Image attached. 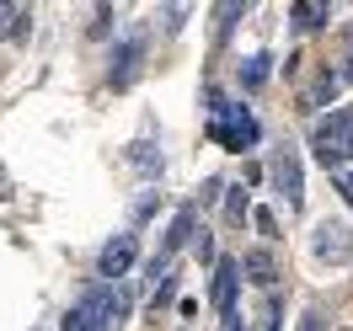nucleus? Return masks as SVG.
I'll list each match as a JSON object with an SVG mask.
<instances>
[{
    "instance_id": "nucleus-1",
    "label": "nucleus",
    "mask_w": 353,
    "mask_h": 331,
    "mask_svg": "<svg viewBox=\"0 0 353 331\" xmlns=\"http://www.w3.org/2000/svg\"><path fill=\"white\" fill-rule=\"evenodd\" d=\"M209 139L220 145V150L241 155L257 145V118L246 112V102H230L220 91H209Z\"/></svg>"
},
{
    "instance_id": "nucleus-2",
    "label": "nucleus",
    "mask_w": 353,
    "mask_h": 331,
    "mask_svg": "<svg viewBox=\"0 0 353 331\" xmlns=\"http://www.w3.org/2000/svg\"><path fill=\"white\" fill-rule=\"evenodd\" d=\"M310 145H316V155H321V166L343 171V166L353 160V107L327 112V118L316 123V134H310Z\"/></svg>"
},
{
    "instance_id": "nucleus-3",
    "label": "nucleus",
    "mask_w": 353,
    "mask_h": 331,
    "mask_svg": "<svg viewBox=\"0 0 353 331\" xmlns=\"http://www.w3.org/2000/svg\"><path fill=\"white\" fill-rule=\"evenodd\" d=\"M310 251H316L327 267H343L353 257V224L348 220H321L310 230Z\"/></svg>"
},
{
    "instance_id": "nucleus-4",
    "label": "nucleus",
    "mask_w": 353,
    "mask_h": 331,
    "mask_svg": "<svg viewBox=\"0 0 353 331\" xmlns=\"http://www.w3.org/2000/svg\"><path fill=\"white\" fill-rule=\"evenodd\" d=\"M193 230H199V203H182V209H176V220H172V230H166V241H161V251H155L150 273H161V278H166V273H172V257L193 241Z\"/></svg>"
},
{
    "instance_id": "nucleus-5",
    "label": "nucleus",
    "mask_w": 353,
    "mask_h": 331,
    "mask_svg": "<svg viewBox=\"0 0 353 331\" xmlns=\"http://www.w3.org/2000/svg\"><path fill=\"white\" fill-rule=\"evenodd\" d=\"M268 171H273V193H279V198H284V209H300V203H305V177H300V155L289 150H273V166H268Z\"/></svg>"
},
{
    "instance_id": "nucleus-6",
    "label": "nucleus",
    "mask_w": 353,
    "mask_h": 331,
    "mask_svg": "<svg viewBox=\"0 0 353 331\" xmlns=\"http://www.w3.org/2000/svg\"><path fill=\"white\" fill-rule=\"evenodd\" d=\"M236 284H241V262L236 257H225V262H214V284H209V299H214V310H220V321L230 331L236 326Z\"/></svg>"
},
{
    "instance_id": "nucleus-7",
    "label": "nucleus",
    "mask_w": 353,
    "mask_h": 331,
    "mask_svg": "<svg viewBox=\"0 0 353 331\" xmlns=\"http://www.w3.org/2000/svg\"><path fill=\"white\" fill-rule=\"evenodd\" d=\"M139 262V241H134V230H123V235H112L108 246H102V257H97V273H102V278H123V273H129V267Z\"/></svg>"
},
{
    "instance_id": "nucleus-8",
    "label": "nucleus",
    "mask_w": 353,
    "mask_h": 331,
    "mask_svg": "<svg viewBox=\"0 0 353 331\" xmlns=\"http://www.w3.org/2000/svg\"><path fill=\"white\" fill-rule=\"evenodd\" d=\"M139 65H145V38L134 32V38H123V43L112 48V70H108V81H112V91H123V86H134L139 81Z\"/></svg>"
},
{
    "instance_id": "nucleus-9",
    "label": "nucleus",
    "mask_w": 353,
    "mask_h": 331,
    "mask_svg": "<svg viewBox=\"0 0 353 331\" xmlns=\"http://www.w3.org/2000/svg\"><path fill=\"white\" fill-rule=\"evenodd\" d=\"M289 17H294V32H316V27H327L332 6H321V0H294Z\"/></svg>"
},
{
    "instance_id": "nucleus-10",
    "label": "nucleus",
    "mask_w": 353,
    "mask_h": 331,
    "mask_svg": "<svg viewBox=\"0 0 353 331\" xmlns=\"http://www.w3.org/2000/svg\"><path fill=\"white\" fill-rule=\"evenodd\" d=\"M59 331H112L97 310H86V305H70L65 310V321H59Z\"/></svg>"
},
{
    "instance_id": "nucleus-11",
    "label": "nucleus",
    "mask_w": 353,
    "mask_h": 331,
    "mask_svg": "<svg viewBox=\"0 0 353 331\" xmlns=\"http://www.w3.org/2000/svg\"><path fill=\"white\" fill-rule=\"evenodd\" d=\"M241 267L252 273V284H257V288H273V278H279V267H273V257H268V251H246Z\"/></svg>"
},
{
    "instance_id": "nucleus-12",
    "label": "nucleus",
    "mask_w": 353,
    "mask_h": 331,
    "mask_svg": "<svg viewBox=\"0 0 353 331\" xmlns=\"http://www.w3.org/2000/svg\"><path fill=\"white\" fill-rule=\"evenodd\" d=\"M268 75H273V54H252V59L241 65V86H246V91H257Z\"/></svg>"
},
{
    "instance_id": "nucleus-13",
    "label": "nucleus",
    "mask_w": 353,
    "mask_h": 331,
    "mask_svg": "<svg viewBox=\"0 0 353 331\" xmlns=\"http://www.w3.org/2000/svg\"><path fill=\"white\" fill-rule=\"evenodd\" d=\"M129 160L145 171V177H161V166H166V160H161V150H150L145 139H134V145H129Z\"/></svg>"
},
{
    "instance_id": "nucleus-14",
    "label": "nucleus",
    "mask_w": 353,
    "mask_h": 331,
    "mask_svg": "<svg viewBox=\"0 0 353 331\" xmlns=\"http://www.w3.org/2000/svg\"><path fill=\"white\" fill-rule=\"evenodd\" d=\"M225 214H230V224H241L246 214H252V203H246V187H230V198H225Z\"/></svg>"
},
{
    "instance_id": "nucleus-15",
    "label": "nucleus",
    "mask_w": 353,
    "mask_h": 331,
    "mask_svg": "<svg viewBox=\"0 0 353 331\" xmlns=\"http://www.w3.org/2000/svg\"><path fill=\"white\" fill-rule=\"evenodd\" d=\"M252 224L263 230V241H279V235H284V230H279V220H273V209H257V214H252Z\"/></svg>"
},
{
    "instance_id": "nucleus-16",
    "label": "nucleus",
    "mask_w": 353,
    "mask_h": 331,
    "mask_svg": "<svg viewBox=\"0 0 353 331\" xmlns=\"http://www.w3.org/2000/svg\"><path fill=\"white\" fill-rule=\"evenodd\" d=\"M172 294H176V273H166V278H161V288L150 294V305H155V310H161V305H172Z\"/></svg>"
},
{
    "instance_id": "nucleus-17",
    "label": "nucleus",
    "mask_w": 353,
    "mask_h": 331,
    "mask_svg": "<svg viewBox=\"0 0 353 331\" xmlns=\"http://www.w3.org/2000/svg\"><path fill=\"white\" fill-rule=\"evenodd\" d=\"M300 331H332V315H327V310H305Z\"/></svg>"
},
{
    "instance_id": "nucleus-18",
    "label": "nucleus",
    "mask_w": 353,
    "mask_h": 331,
    "mask_svg": "<svg viewBox=\"0 0 353 331\" xmlns=\"http://www.w3.org/2000/svg\"><path fill=\"white\" fill-rule=\"evenodd\" d=\"M214 17H220V38H225V32H230V27H236V17H246V6H220V11H214Z\"/></svg>"
},
{
    "instance_id": "nucleus-19",
    "label": "nucleus",
    "mask_w": 353,
    "mask_h": 331,
    "mask_svg": "<svg viewBox=\"0 0 353 331\" xmlns=\"http://www.w3.org/2000/svg\"><path fill=\"white\" fill-rule=\"evenodd\" d=\"M220 187H225L220 177H209V182H203V187H199V203H214V198H220Z\"/></svg>"
},
{
    "instance_id": "nucleus-20",
    "label": "nucleus",
    "mask_w": 353,
    "mask_h": 331,
    "mask_svg": "<svg viewBox=\"0 0 353 331\" xmlns=\"http://www.w3.org/2000/svg\"><path fill=\"white\" fill-rule=\"evenodd\" d=\"M11 198V177H6V171H0V203Z\"/></svg>"
},
{
    "instance_id": "nucleus-21",
    "label": "nucleus",
    "mask_w": 353,
    "mask_h": 331,
    "mask_svg": "<svg viewBox=\"0 0 353 331\" xmlns=\"http://www.w3.org/2000/svg\"><path fill=\"white\" fill-rule=\"evenodd\" d=\"M348 48H353V32H348ZM343 75H353V59H348V65H343Z\"/></svg>"
}]
</instances>
